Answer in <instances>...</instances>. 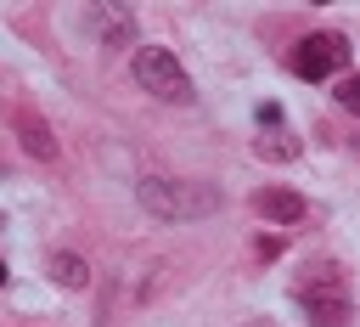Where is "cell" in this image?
I'll return each mask as SVG.
<instances>
[{"instance_id": "ba28073f", "label": "cell", "mask_w": 360, "mask_h": 327, "mask_svg": "<svg viewBox=\"0 0 360 327\" xmlns=\"http://www.w3.org/2000/svg\"><path fill=\"white\" fill-rule=\"evenodd\" d=\"M338 101H343V107H360V85L343 79V85H338Z\"/></svg>"}, {"instance_id": "6da1fadb", "label": "cell", "mask_w": 360, "mask_h": 327, "mask_svg": "<svg viewBox=\"0 0 360 327\" xmlns=\"http://www.w3.org/2000/svg\"><path fill=\"white\" fill-rule=\"evenodd\" d=\"M135 197H141L146 214H158V220H202V214L219 209V192H214V186H197V180H163V175L135 180Z\"/></svg>"}, {"instance_id": "8992f818", "label": "cell", "mask_w": 360, "mask_h": 327, "mask_svg": "<svg viewBox=\"0 0 360 327\" xmlns=\"http://www.w3.org/2000/svg\"><path fill=\"white\" fill-rule=\"evenodd\" d=\"M253 209H259L264 220H304L309 203H304L298 192H287V186H264V192L253 197Z\"/></svg>"}, {"instance_id": "9c48e42d", "label": "cell", "mask_w": 360, "mask_h": 327, "mask_svg": "<svg viewBox=\"0 0 360 327\" xmlns=\"http://www.w3.org/2000/svg\"><path fill=\"white\" fill-rule=\"evenodd\" d=\"M0 288H6V259H0Z\"/></svg>"}, {"instance_id": "7a4b0ae2", "label": "cell", "mask_w": 360, "mask_h": 327, "mask_svg": "<svg viewBox=\"0 0 360 327\" xmlns=\"http://www.w3.org/2000/svg\"><path fill=\"white\" fill-rule=\"evenodd\" d=\"M315 282H298V299L309 310V327H349L354 304H349V282L338 265H321V271H304Z\"/></svg>"}, {"instance_id": "3957f363", "label": "cell", "mask_w": 360, "mask_h": 327, "mask_svg": "<svg viewBox=\"0 0 360 327\" xmlns=\"http://www.w3.org/2000/svg\"><path fill=\"white\" fill-rule=\"evenodd\" d=\"M129 68H135V85H141L146 96H158V101H186V96H191V79H186V68L174 62V51L141 45V51L129 56Z\"/></svg>"}, {"instance_id": "277c9868", "label": "cell", "mask_w": 360, "mask_h": 327, "mask_svg": "<svg viewBox=\"0 0 360 327\" xmlns=\"http://www.w3.org/2000/svg\"><path fill=\"white\" fill-rule=\"evenodd\" d=\"M338 68H349V39L343 34H304L292 51V73L298 79H332Z\"/></svg>"}, {"instance_id": "5b68a950", "label": "cell", "mask_w": 360, "mask_h": 327, "mask_svg": "<svg viewBox=\"0 0 360 327\" xmlns=\"http://www.w3.org/2000/svg\"><path fill=\"white\" fill-rule=\"evenodd\" d=\"M11 130H17V141H22V152L28 158H39V164H51L56 158V135H51V124L34 113V107H11Z\"/></svg>"}, {"instance_id": "52a82bcc", "label": "cell", "mask_w": 360, "mask_h": 327, "mask_svg": "<svg viewBox=\"0 0 360 327\" xmlns=\"http://www.w3.org/2000/svg\"><path fill=\"white\" fill-rule=\"evenodd\" d=\"M51 276H56L62 288H84V282H90V265H84L79 254L62 248V254H51Z\"/></svg>"}]
</instances>
